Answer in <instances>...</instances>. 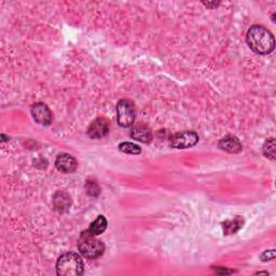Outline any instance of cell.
Here are the masks:
<instances>
[{"label": "cell", "instance_id": "obj_1", "mask_svg": "<svg viewBox=\"0 0 276 276\" xmlns=\"http://www.w3.org/2000/svg\"><path fill=\"white\" fill-rule=\"evenodd\" d=\"M246 41L255 53L260 55L270 54L275 47L274 36L262 25L252 26L247 32Z\"/></svg>", "mask_w": 276, "mask_h": 276}, {"label": "cell", "instance_id": "obj_2", "mask_svg": "<svg viewBox=\"0 0 276 276\" xmlns=\"http://www.w3.org/2000/svg\"><path fill=\"white\" fill-rule=\"evenodd\" d=\"M56 273L60 276H79L83 274V261L76 253L62 255L56 262Z\"/></svg>", "mask_w": 276, "mask_h": 276}, {"label": "cell", "instance_id": "obj_3", "mask_svg": "<svg viewBox=\"0 0 276 276\" xmlns=\"http://www.w3.org/2000/svg\"><path fill=\"white\" fill-rule=\"evenodd\" d=\"M80 253L88 259H97L104 254L105 245L89 230L83 231L78 240Z\"/></svg>", "mask_w": 276, "mask_h": 276}, {"label": "cell", "instance_id": "obj_4", "mask_svg": "<svg viewBox=\"0 0 276 276\" xmlns=\"http://www.w3.org/2000/svg\"><path fill=\"white\" fill-rule=\"evenodd\" d=\"M118 124L122 128H130L135 121V106L129 99H122L117 105Z\"/></svg>", "mask_w": 276, "mask_h": 276}, {"label": "cell", "instance_id": "obj_5", "mask_svg": "<svg viewBox=\"0 0 276 276\" xmlns=\"http://www.w3.org/2000/svg\"><path fill=\"white\" fill-rule=\"evenodd\" d=\"M198 141V135L195 132H180L170 138V146L176 149L191 148Z\"/></svg>", "mask_w": 276, "mask_h": 276}, {"label": "cell", "instance_id": "obj_6", "mask_svg": "<svg viewBox=\"0 0 276 276\" xmlns=\"http://www.w3.org/2000/svg\"><path fill=\"white\" fill-rule=\"evenodd\" d=\"M32 116L41 126H50L52 123V112L43 103H36L32 106Z\"/></svg>", "mask_w": 276, "mask_h": 276}, {"label": "cell", "instance_id": "obj_7", "mask_svg": "<svg viewBox=\"0 0 276 276\" xmlns=\"http://www.w3.org/2000/svg\"><path fill=\"white\" fill-rule=\"evenodd\" d=\"M109 132V124L107 120L103 118H98L94 120L89 129H88V134L93 139H101L106 136Z\"/></svg>", "mask_w": 276, "mask_h": 276}, {"label": "cell", "instance_id": "obj_8", "mask_svg": "<svg viewBox=\"0 0 276 276\" xmlns=\"http://www.w3.org/2000/svg\"><path fill=\"white\" fill-rule=\"evenodd\" d=\"M55 166L62 173H72L77 168L78 163L72 156L68 154H62L56 158Z\"/></svg>", "mask_w": 276, "mask_h": 276}, {"label": "cell", "instance_id": "obj_9", "mask_svg": "<svg viewBox=\"0 0 276 276\" xmlns=\"http://www.w3.org/2000/svg\"><path fill=\"white\" fill-rule=\"evenodd\" d=\"M131 137L137 141L144 142V144H149V142L152 140V133L147 126L137 124L132 128Z\"/></svg>", "mask_w": 276, "mask_h": 276}, {"label": "cell", "instance_id": "obj_10", "mask_svg": "<svg viewBox=\"0 0 276 276\" xmlns=\"http://www.w3.org/2000/svg\"><path fill=\"white\" fill-rule=\"evenodd\" d=\"M218 146L221 150L230 152V154H237V152H240L242 150V144L240 142V140L236 137L232 136L223 137L220 141H219Z\"/></svg>", "mask_w": 276, "mask_h": 276}, {"label": "cell", "instance_id": "obj_11", "mask_svg": "<svg viewBox=\"0 0 276 276\" xmlns=\"http://www.w3.org/2000/svg\"><path fill=\"white\" fill-rule=\"evenodd\" d=\"M53 204L56 211L61 213L68 211L70 207V196L65 192H58L53 197Z\"/></svg>", "mask_w": 276, "mask_h": 276}, {"label": "cell", "instance_id": "obj_12", "mask_svg": "<svg viewBox=\"0 0 276 276\" xmlns=\"http://www.w3.org/2000/svg\"><path fill=\"white\" fill-rule=\"evenodd\" d=\"M107 224H108L107 219L105 218L104 216L99 215V216L96 218V220H94V221L91 223V225H90V228H89V231H90L92 234H94V235H99V234H102L105 230L107 229Z\"/></svg>", "mask_w": 276, "mask_h": 276}, {"label": "cell", "instance_id": "obj_13", "mask_svg": "<svg viewBox=\"0 0 276 276\" xmlns=\"http://www.w3.org/2000/svg\"><path fill=\"white\" fill-rule=\"evenodd\" d=\"M224 234H234L243 227V220L240 217H236L233 220H228L222 223Z\"/></svg>", "mask_w": 276, "mask_h": 276}, {"label": "cell", "instance_id": "obj_14", "mask_svg": "<svg viewBox=\"0 0 276 276\" xmlns=\"http://www.w3.org/2000/svg\"><path fill=\"white\" fill-rule=\"evenodd\" d=\"M263 154L266 158L275 160V139L274 138H270L264 142Z\"/></svg>", "mask_w": 276, "mask_h": 276}, {"label": "cell", "instance_id": "obj_15", "mask_svg": "<svg viewBox=\"0 0 276 276\" xmlns=\"http://www.w3.org/2000/svg\"><path fill=\"white\" fill-rule=\"evenodd\" d=\"M119 149L120 151L124 152V154H130V155H139L141 150L138 146H136L135 144H132V142H122V144L119 145Z\"/></svg>", "mask_w": 276, "mask_h": 276}, {"label": "cell", "instance_id": "obj_16", "mask_svg": "<svg viewBox=\"0 0 276 276\" xmlns=\"http://www.w3.org/2000/svg\"><path fill=\"white\" fill-rule=\"evenodd\" d=\"M85 189H87V192L91 196H98L101 193V189L98 185L95 182H91V180H88L87 184H85Z\"/></svg>", "mask_w": 276, "mask_h": 276}, {"label": "cell", "instance_id": "obj_17", "mask_svg": "<svg viewBox=\"0 0 276 276\" xmlns=\"http://www.w3.org/2000/svg\"><path fill=\"white\" fill-rule=\"evenodd\" d=\"M274 257H275V252L273 249H271V250H265L261 255V259H262V261H266V260L274 259Z\"/></svg>", "mask_w": 276, "mask_h": 276}]
</instances>
